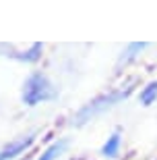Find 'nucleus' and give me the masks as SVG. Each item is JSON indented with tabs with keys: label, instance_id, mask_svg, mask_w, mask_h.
Returning <instances> with one entry per match:
<instances>
[{
	"label": "nucleus",
	"instance_id": "1",
	"mask_svg": "<svg viewBox=\"0 0 157 160\" xmlns=\"http://www.w3.org/2000/svg\"><path fill=\"white\" fill-rule=\"evenodd\" d=\"M56 96H58V88L41 71L31 73L23 83V94H21V98H23V104H27V106H37L41 102L54 100Z\"/></svg>",
	"mask_w": 157,
	"mask_h": 160
},
{
	"label": "nucleus",
	"instance_id": "8",
	"mask_svg": "<svg viewBox=\"0 0 157 160\" xmlns=\"http://www.w3.org/2000/svg\"><path fill=\"white\" fill-rule=\"evenodd\" d=\"M145 46H147L145 42H141V44H139V42H134V44H128V48L122 52V58H120V62H130L132 58H136V54H139Z\"/></svg>",
	"mask_w": 157,
	"mask_h": 160
},
{
	"label": "nucleus",
	"instance_id": "6",
	"mask_svg": "<svg viewBox=\"0 0 157 160\" xmlns=\"http://www.w3.org/2000/svg\"><path fill=\"white\" fill-rule=\"evenodd\" d=\"M41 52H44V46H41L39 42H37V44H33V46H31L27 52H23V54H15V58H19V60H27V62H35V60H39V58H41Z\"/></svg>",
	"mask_w": 157,
	"mask_h": 160
},
{
	"label": "nucleus",
	"instance_id": "3",
	"mask_svg": "<svg viewBox=\"0 0 157 160\" xmlns=\"http://www.w3.org/2000/svg\"><path fill=\"white\" fill-rule=\"evenodd\" d=\"M35 142V135L29 133V135H23L19 137V139H12L11 143H6L4 148L0 150V160H15L19 156L23 154L25 150H29Z\"/></svg>",
	"mask_w": 157,
	"mask_h": 160
},
{
	"label": "nucleus",
	"instance_id": "4",
	"mask_svg": "<svg viewBox=\"0 0 157 160\" xmlns=\"http://www.w3.org/2000/svg\"><path fill=\"white\" fill-rule=\"evenodd\" d=\"M120 146H122V135H120V131H114V133L108 137V142L104 143L101 154H104L105 158H116L118 152H120Z\"/></svg>",
	"mask_w": 157,
	"mask_h": 160
},
{
	"label": "nucleus",
	"instance_id": "5",
	"mask_svg": "<svg viewBox=\"0 0 157 160\" xmlns=\"http://www.w3.org/2000/svg\"><path fill=\"white\" fill-rule=\"evenodd\" d=\"M66 148H68V139H58V142H54L50 148H46V152L37 160H56L66 152Z\"/></svg>",
	"mask_w": 157,
	"mask_h": 160
},
{
	"label": "nucleus",
	"instance_id": "2",
	"mask_svg": "<svg viewBox=\"0 0 157 160\" xmlns=\"http://www.w3.org/2000/svg\"><path fill=\"white\" fill-rule=\"evenodd\" d=\"M130 92H132V89L128 88V89H116V92H110V94H105V96H99V98H95L93 102L85 104V106L76 112V117H75V121H72V123H75V125L87 123L91 117H95V114H99V112H104V110L112 108L114 104H118L120 100L128 98V94H130Z\"/></svg>",
	"mask_w": 157,
	"mask_h": 160
},
{
	"label": "nucleus",
	"instance_id": "7",
	"mask_svg": "<svg viewBox=\"0 0 157 160\" xmlns=\"http://www.w3.org/2000/svg\"><path fill=\"white\" fill-rule=\"evenodd\" d=\"M157 98V81H151L149 85H145L143 88V92H141L139 100L143 106H149V104H153V100Z\"/></svg>",
	"mask_w": 157,
	"mask_h": 160
}]
</instances>
